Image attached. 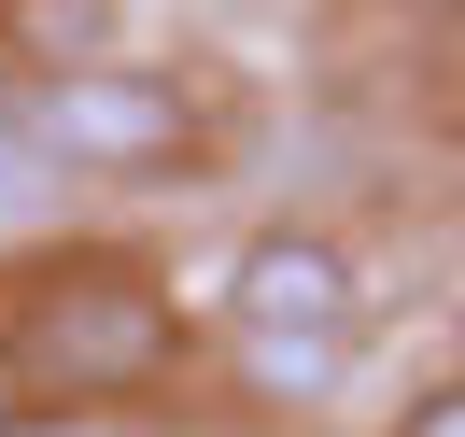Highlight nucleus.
<instances>
[{
	"instance_id": "4",
	"label": "nucleus",
	"mask_w": 465,
	"mask_h": 437,
	"mask_svg": "<svg viewBox=\"0 0 465 437\" xmlns=\"http://www.w3.org/2000/svg\"><path fill=\"white\" fill-rule=\"evenodd\" d=\"M352 353H367V339H226V381L254 409H324L352 381Z\"/></svg>"
},
{
	"instance_id": "2",
	"label": "nucleus",
	"mask_w": 465,
	"mask_h": 437,
	"mask_svg": "<svg viewBox=\"0 0 465 437\" xmlns=\"http://www.w3.org/2000/svg\"><path fill=\"white\" fill-rule=\"evenodd\" d=\"M170 381H183L170 268L114 254V240L15 268V296H0V395H29V409H155Z\"/></svg>"
},
{
	"instance_id": "1",
	"label": "nucleus",
	"mask_w": 465,
	"mask_h": 437,
	"mask_svg": "<svg viewBox=\"0 0 465 437\" xmlns=\"http://www.w3.org/2000/svg\"><path fill=\"white\" fill-rule=\"evenodd\" d=\"M212 85L155 57H15L0 71V212L85 198V184H198Z\"/></svg>"
},
{
	"instance_id": "3",
	"label": "nucleus",
	"mask_w": 465,
	"mask_h": 437,
	"mask_svg": "<svg viewBox=\"0 0 465 437\" xmlns=\"http://www.w3.org/2000/svg\"><path fill=\"white\" fill-rule=\"evenodd\" d=\"M226 339H367V268L339 226H254L226 254Z\"/></svg>"
},
{
	"instance_id": "5",
	"label": "nucleus",
	"mask_w": 465,
	"mask_h": 437,
	"mask_svg": "<svg viewBox=\"0 0 465 437\" xmlns=\"http://www.w3.org/2000/svg\"><path fill=\"white\" fill-rule=\"evenodd\" d=\"M395 437H465V367H451V381H423V395L395 409Z\"/></svg>"
}]
</instances>
